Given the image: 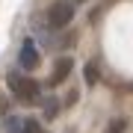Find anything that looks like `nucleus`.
Here are the masks:
<instances>
[{"label":"nucleus","mask_w":133,"mask_h":133,"mask_svg":"<svg viewBox=\"0 0 133 133\" xmlns=\"http://www.w3.org/2000/svg\"><path fill=\"white\" fill-rule=\"evenodd\" d=\"M6 83H9V92L21 101V104H36L38 95H42L38 83L30 80V77H24V74H15V71H12L9 77H6Z\"/></svg>","instance_id":"f257e3e1"},{"label":"nucleus","mask_w":133,"mask_h":133,"mask_svg":"<svg viewBox=\"0 0 133 133\" xmlns=\"http://www.w3.org/2000/svg\"><path fill=\"white\" fill-rule=\"evenodd\" d=\"M71 15H74V6L71 3H53L50 6V12H48V21H50V27H65V24H71Z\"/></svg>","instance_id":"f03ea898"},{"label":"nucleus","mask_w":133,"mask_h":133,"mask_svg":"<svg viewBox=\"0 0 133 133\" xmlns=\"http://www.w3.org/2000/svg\"><path fill=\"white\" fill-rule=\"evenodd\" d=\"M21 65L27 68V71H33V68L38 65V48H36V42L33 38H24V44H21Z\"/></svg>","instance_id":"7ed1b4c3"},{"label":"nucleus","mask_w":133,"mask_h":133,"mask_svg":"<svg viewBox=\"0 0 133 133\" xmlns=\"http://www.w3.org/2000/svg\"><path fill=\"white\" fill-rule=\"evenodd\" d=\"M68 74H71V59H68V56L56 59V68H53V74H50V86H59Z\"/></svg>","instance_id":"20e7f679"},{"label":"nucleus","mask_w":133,"mask_h":133,"mask_svg":"<svg viewBox=\"0 0 133 133\" xmlns=\"http://www.w3.org/2000/svg\"><path fill=\"white\" fill-rule=\"evenodd\" d=\"M124 127H127V121H124V118H115V121L107 124V133H121Z\"/></svg>","instance_id":"39448f33"},{"label":"nucleus","mask_w":133,"mask_h":133,"mask_svg":"<svg viewBox=\"0 0 133 133\" xmlns=\"http://www.w3.org/2000/svg\"><path fill=\"white\" fill-rule=\"evenodd\" d=\"M24 133H44V130L38 127V121H36V118H27V121H24Z\"/></svg>","instance_id":"423d86ee"},{"label":"nucleus","mask_w":133,"mask_h":133,"mask_svg":"<svg viewBox=\"0 0 133 133\" xmlns=\"http://www.w3.org/2000/svg\"><path fill=\"white\" fill-rule=\"evenodd\" d=\"M56 109H59L56 101H48V109H44V115H48V118H53V115H56Z\"/></svg>","instance_id":"0eeeda50"},{"label":"nucleus","mask_w":133,"mask_h":133,"mask_svg":"<svg viewBox=\"0 0 133 133\" xmlns=\"http://www.w3.org/2000/svg\"><path fill=\"white\" fill-rule=\"evenodd\" d=\"M86 80H89V83L98 80V71H95V68H89V71H86Z\"/></svg>","instance_id":"6e6552de"}]
</instances>
